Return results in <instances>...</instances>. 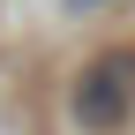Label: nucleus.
<instances>
[{
  "mask_svg": "<svg viewBox=\"0 0 135 135\" xmlns=\"http://www.w3.org/2000/svg\"><path fill=\"white\" fill-rule=\"evenodd\" d=\"M68 113H75V128H90V135L128 128V113H135V45H113V53H98L83 68Z\"/></svg>",
  "mask_w": 135,
  "mask_h": 135,
  "instance_id": "obj_1",
  "label": "nucleus"
},
{
  "mask_svg": "<svg viewBox=\"0 0 135 135\" xmlns=\"http://www.w3.org/2000/svg\"><path fill=\"white\" fill-rule=\"evenodd\" d=\"M68 8H75V15H90V8H113V0H68Z\"/></svg>",
  "mask_w": 135,
  "mask_h": 135,
  "instance_id": "obj_2",
  "label": "nucleus"
}]
</instances>
